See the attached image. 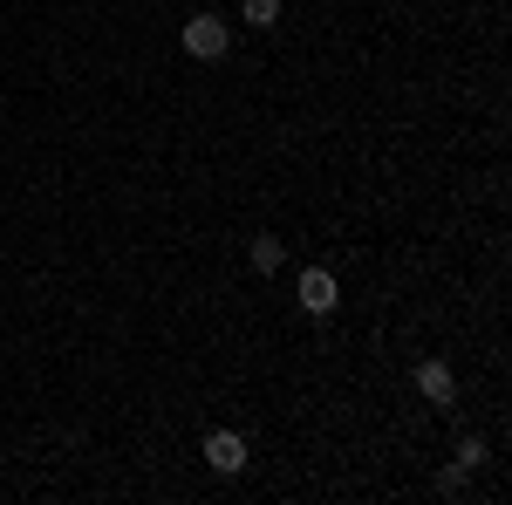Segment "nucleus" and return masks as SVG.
Listing matches in <instances>:
<instances>
[{"mask_svg":"<svg viewBox=\"0 0 512 505\" xmlns=\"http://www.w3.org/2000/svg\"><path fill=\"white\" fill-rule=\"evenodd\" d=\"M294 294H301V314H315V321H321V314H335V301H342V287H335V273H328V267H308Z\"/></svg>","mask_w":512,"mask_h":505,"instance_id":"obj_2","label":"nucleus"},{"mask_svg":"<svg viewBox=\"0 0 512 505\" xmlns=\"http://www.w3.org/2000/svg\"><path fill=\"white\" fill-rule=\"evenodd\" d=\"M239 14H246L253 28H274V21H280V0H239Z\"/></svg>","mask_w":512,"mask_h":505,"instance_id":"obj_7","label":"nucleus"},{"mask_svg":"<svg viewBox=\"0 0 512 505\" xmlns=\"http://www.w3.org/2000/svg\"><path fill=\"white\" fill-rule=\"evenodd\" d=\"M417 396H424L431 410H451V403H458V376H451L444 362H417Z\"/></svg>","mask_w":512,"mask_h":505,"instance_id":"obj_4","label":"nucleus"},{"mask_svg":"<svg viewBox=\"0 0 512 505\" xmlns=\"http://www.w3.org/2000/svg\"><path fill=\"white\" fill-rule=\"evenodd\" d=\"M178 41H185V55H192V62H226V48H233V35H226V21H219V14H192V21L178 28Z\"/></svg>","mask_w":512,"mask_h":505,"instance_id":"obj_1","label":"nucleus"},{"mask_svg":"<svg viewBox=\"0 0 512 505\" xmlns=\"http://www.w3.org/2000/svg\"><path fill=\"white\" fill-rule=\"evenodd\" d=\"M246 458H253V451H246V437H239V430H212V437H205V465L219 471V478L246 471Z\"/></svg>","mask_w":512,"mask_h":505,"instance_id":"obj_3","label":"nucleus"},{"mask_svg":"<svg viewBox=\"0 0 512 505\" xmlns=\"http://www.w3.org/2000/svg\"><path fill=\"white\" fill-rule=\"evenodd\" d=\"M478 465H485V444H478V437H465V444H458V465L444 471V492H458V485H465Z\"/></svg>","mask_w":512,"mask_h":505,"instance_id":"obj_5","label":"nucleus"},{"mask_svg":"<svg viewBox=\"0 0 512 505\" xmlns=\"http://www.w3.org/2000/svg\"><path fill=\"white\" fill-rule=\"evenodd\" d=\"M280 260H287V246L274 233H253V273H280Z\"/></svg>","mask_w":512,"mask_h":505,"instance_id":"obj_6","label":"nucleus"}]
</instances>
